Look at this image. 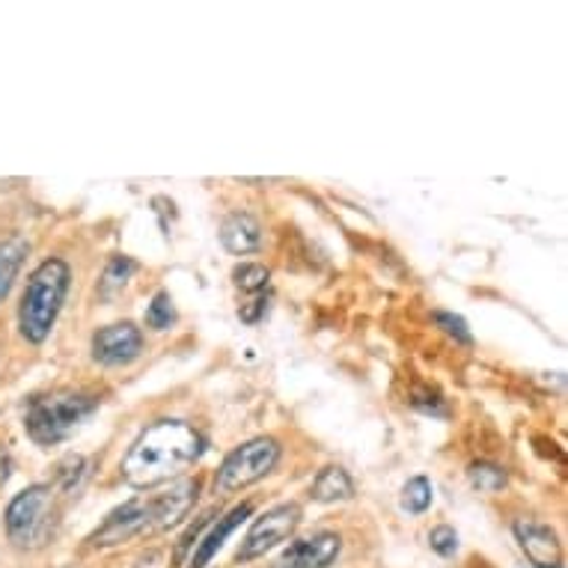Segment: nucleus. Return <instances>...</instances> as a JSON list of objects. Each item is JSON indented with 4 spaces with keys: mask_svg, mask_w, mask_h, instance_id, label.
I'll use <instances>...</instances> for the list:
<instances>
[{
    "mask_svg": "<svg viewBox=\"0 0 568 568\" xmlns=\"http://www.w3.org/2000/svg\"><path fill=\"white\" fill-rule=\"evenodd\" d=\"M205 438L185 423V419H159L150 429L140 432V438L122 458V479L131 488H155L173 483L196 458L203 456Z\"/></svg>",
    "mask_w": 568,
    "mask_h": 568,
    "instance_id": "nucleus-1",
    "label": "nucleus"
},
{
    "mask_svg": "<svg viewBox=\"0 0 568 568\" xmlns=\"http://www.w3.org/2000/svg\"><path fill=\"white\" fill-rule=\"evenodd\" d=\"M200 483L196 479H179L170 483L168 491L159 494H140L129 504L116 506L108 518H104L93 532H90V545L93 548H116L140 536H152V532H164L176 527L187 518L194 509Z\"/></svg>",
    "mask_w": 568,
    "mask_h": 568,
    "instance_id": "nucleus-2",
    "label": "nucleus"
},
{
    "mask_svg": "<svg viewBox=\"0 0 568 568\" xmlns=\"http://www.w3.org/2000/svg\"><path fill=\"white\" fill-rule=\"evenodd\" d=\"M99 396L84 390H51L30 396L24 405V432L39 447L72 438L99 408Z\"/></svg>",
    "mask_w": 568,
    "mask_h": 568,
    "instance_id": "nucleus-3",
    "label": "nucleus"
},
{
    "mask_svg": "<svg viewBox=\"0 0 568 568\" xmlns=\"http://www.w3.org/2000/svg\"><path fill=\"white\" fill-rule=\"evenodd\" d=\"M69 283H72V271L63 260H45L30 274L19 304V331L28 343H45L48 334L54 331Z\"/></svg>",
    "mask_w": 568,
    "mask_h": 568,
    "instance_id": "nucleus-4",
    "label": "nucleus"
},
{
    "mask_svg": "<svg viewBox=\"0 0 568 568\" xmlns=\"http://www.w3.org/2000/svg\"><path fill=\"white\" fill-rule=\"evenodd\" d=\"M60 524V506H57L54 485H28L7 506L3 527L12 548L39 550L54 539Z\"/></svg>",
    "mask_w": 568,
    "mask_h": 568,
    "instance_id": "nucleus-5",
    "label": "nucleus"
},
{
    "mask_svg": "<svg viewBox=\"0 0 568 568\" xmlns=\"http://www.w3.org/2000/svg\"><path fill=\"white\" fill-rule=\"evenodd\" d=\"M280 462V444L274 438H253L233 449L224 458V465L217 467L215 488L221 494L239 491L247 485L260 483L262 476H268Z\"/></svg>",
    "mask_w": 568,
    "mask_h": 568,
    "instance_id": "nucleus-6",
    "label": "nucleus"
},
{
    "mask_svg": "<svg viewBox=\"0 0 568 568\" xmlns=\"http://www.w3.org/2000/svg\"><path fill=\"white\" fill-rule=\"evenodd\" d=\"M301 524V509L295 504L274 506L268 513L262 515L260 521L253 524L247 539L242 541L239 548V559L242 562H251L256 557H265L271 548H277L280 541H286L292 532L298 530Z\"/></svg>",
    "mask_w": 568,
    "mask_h": 568,
    "instance_id": "nucleus-7",
    "label": "nucleus"
},
{
    "mask_svg": "<svg viewBox=\"0 0 568 568\" xmlns=\"http://www.w3.org/2000/svg\"><path fill=\"white\" fill-rule=\"evenodd\" d=\"M93 361L102 366H129L131 361H138L143 352V334L138 325L131 322H116L102 331H95L93 345Z\"/></svg>",
    "mask_w": 568,
    "mask_h": 568,
    "instance_id": "nucleus-8",
    "label": "nucleus"
},
{
    "mask_svg": "<svg viewBox=\"0 0 568 568\" xmlns=\"http://www.w3.org/2000/svg\"><path fill=\"white\" fill-rule=\"evenodd\" d=\"M513 532L532 568H562V545L548 524L536 521V518H518L513 524Z\"/></svg>",
    "mask_w": 568,
    "mask_h": 568,
    "instance_id": "nucleus-9",
    "label": "nucleus"
},
{
    "mask_svg": "<svg viewBox=\"0 0 568 568\" xmlns=\"http://www.w3.org/2000/svg\"><path fill=\"white\" fill-rule=\"evenodd\" d=\"M343 539L336 532H316L307 539L292 541L290 548L283 550L271 568H327L339 557Z\"/></svg>",
    "mask_w": 568,
    "mask_h": 568,
    "instance_id": "nucleus-10",
    "label": "nucleus"
},
{
    "mask_svg": "<svg viewBox=\"0 0 568 568\" xmlns=\"http://www.w3.org/2000/svg\"><path fill=\"white\" fill-rule=\"evenodd\" d=\"M251 513H253V504H242V506H235L233 513H226L224 518H217L215 527L205 532V536H200L194 554H191V562H187V568L209 566V562L217 557V550L224 548V541L233 536L235 527L251 518Z\"/></svg>",
    "mask_w": 568,
    "mask_h": 568,
    "instance_id": "nucleus-11",
    "label": "nucleus"
},
{
    "mask_svg": "<svg viewBox=\"0 0 568 568\" xmlns=\"http://www.w3.org/2000/svg\"><path fill=\"white\" fill-rule=\"evenodd\" d=\"M221 242L230 253L235 256H244V253H253L262 247V226L260 221L247 212H235L221 224Z\"/></svg>",
    "mask_w": 568,
    "mask_h": 568,
    "instance_id": "nucleus-12",
    "label": "nucleus"
},
{
    "mask_svg": "<svg viewBox=\"0 0 568 568\" xmlns=\"http://www.w3.org/2000/svg\"><path fill=\"white\" fill-rule=\"evenodd\" d=\"M310 497L318 500V504H339V500H352L354 497V483L352 476L345 474L343 467H325L322 474L316 476V483L310 488Z\"/></svg>",
    "mask_w": 568,
    "mask_h": 568,
    "instance_id": "nucleus-13",
    "label": "nucleus"
},
{
    "mask_svg": "<svg viewBox=\"0 0 568 568\" xmlns=\"http://www.w3.org/2000/svg\"><path fill=\"white\" fill-rule=\"evenodd\" d=\"M28 251L30 247L24 239H7V242H0V301L10 295L12 283L19 277Z\"/></svg>",
    "mask_w": 568,
    "mask_h": 568,
    "instance_id": "nucleus-14",
    "label": "nucleus"
},
{
    "mask_svg": "<svg viewBox=\"0 0 568 568\" xmlns=\"http://www.w3.org/2000/svg\"><path fill=\"white\" fill-rule=\"evenodd\" d=\"M435 500V491H432V483L426 476H414L402 488V509L410 515H423Z\"/></svg>",
    "mask_w": 568,
    "mask_h": 568,
    "instance_id": "nucleus-15",
    "label": "nucleus"
},
{
    "mask_svg": "<svg viewBox=\"0 0 568 568\" xmlns=\"http://www.w3.org/2000/svg\"><path fill=\"white\" fill-rule=\"evenodd\" d=\"M134 271H138V262L129 260V256H113V260L108 262V268H104V277H102L104 298H111L113 292H120L122 286L129 283Z\"/></svg>",
    "mask_w": 568,
    "mask_h": 568,
    "instance_id": "nucleus-16",
    "label": "nucleus"
},
{
    "mask_svg": "<svg viewBox=\"0 0 568 568\" xmlns=\"http://www.w3.org/2000/svg\"><path fill=\"white\" fill-rule=\"evenodd\" d=\"M467 479H470V485H474L476 491L494 494L506 485V470L497 465H488V462H479V465H470Z\"/></svg>",
    "mask_w": 568,
    "mask_h": 568,
    "instance_id": "nucleus-17",
    "label": "nucleus"
},
{
    "mask_svg": "<svg viewBox=\"0 0 568 568\" xmlns=\"http://www.w3.org/2000/svg\"><path fill=\"white\" fill-rule=\"evenodd\" d=\"M233 280L235 286L242 292H262L265 286H268L271 280V271L265 268V265H260V262H242V265H235L233 268Z\"/></svg>",
    "mask_w": 568,
    "mask_h": 568,
    "instance_id": "nucleus-18",
    "label": "nucleus"
},
{
    "mask_svg": "<svg viewBox=\"0 0 568 568\" xmlns=\"http://www.w3.org/2000/svg\"><path fill=\"white\" fill-rule=\"evenodd\" d=\"M146 325H150L152 331H168V327L176 325V307H173L170 292H159V295L152 298L150 310H146Z\"/></svg>",
    "mask_w": 568,
    "mask_h": 568,
    "instance_id": "nucleus-19",
    "label": "nucleus"
},
{
    "mask_svg": "<svg viewBox=\"0 0 568 568\" xmlns=\"http://www.w3.org/2000/svg\"><path fill=\"white\" fill-rule=\"evenodd\" d=\"M429 545L438 557H453L458 550V532L447 527V524H440V527L429 532Z\"/></svg>",
    "mask_w": 568,
    "mask_h": 568,
    "instance_id": "nucleus-20",
    "label": "nucleus"
},
{
    "mask_svg": "<svg viewBox=\"0 0 568 568\" xmlns=\"http://www.w3.org/2000/svg\"><path fill=\"white\" fill-rule=\"evenodd\" d=\"M435 322H438V325L444 327L456 343L462 345L474 343V336H470V331H467V322L462 316H456V313H435Z\"/></svg>",
    "mask_w": 568,
    "mask_h": 568,
    "instance_id": "nucleus-21",
    "label": "nucleus"
},
{
    "mask_svg": "<svg viewBox=\"0 0 568 568\" xmlns=\"http://www.w3.org/2000/svg\"><path fill=\"white\" fill-rule=\"evenodd\" d=\"M212 518H215V513L203 515V518H200V521H196L194 527L185 532V536H182V541H179V548H176V562H185V557L196 548V541H200V536H203L205 527L212 524Z\"/></svg>",
    "mask_w": 568,
    "mask_h": 568,
    "instance_id": "nucleus-22",
    "label": "nucleus"
},
{
    "mask_svg": "<svg viewBox=\"0 0 568 568\" xmlns=\"http://www.w3.org/2000/svg\"><path fill=\"white\" fill-rule=\"evenodd\" d=\"M10 474H12V456H10V449L0 444V488L7 485Z\"/></svg>",
    "mask_w": 568,
    "mask_h": 568,
    "instance_id": "nucleus-23",
    "label": "nucleus"
},
{
    "mask_svg": "<svg viewBox=\"0 0 568 568\" xmlns=\"http://www.w3.org/2000/svg\"><path fill=\"white\" fill-rule=\"evenodd\" d=\"M262 313H265V301L256 298V301H251V307L242 310V318H244V322H251V325H253V322H260Z\"/></svg>",
    "mask_w": 568,
    "mask_h": 568,
    "instance_id": "nucleus-24",
    "label": "nucleus"
}]
</instances>
